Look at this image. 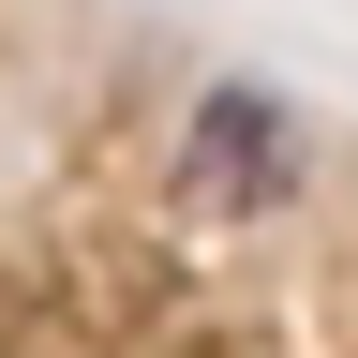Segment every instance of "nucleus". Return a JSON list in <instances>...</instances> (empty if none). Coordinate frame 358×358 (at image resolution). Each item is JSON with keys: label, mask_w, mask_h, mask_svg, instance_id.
Masks as SVG:
<instances>
[{"label": "nucleus", "mask_w": 358, "mask_h": 358, "mask_svg": "<svg viewBox=\"0 0 358 358\" xmlns=\"http://www.w3.org/2000/svg\"><path fill=\"white\" fill-rule=\"evenodd\" d=\"M179 179H194L209 209H284L299 194V105L254 75H209L194 120H179Z\"/></svg>", "instance_id": "nucleus-1"}]
</instances>
